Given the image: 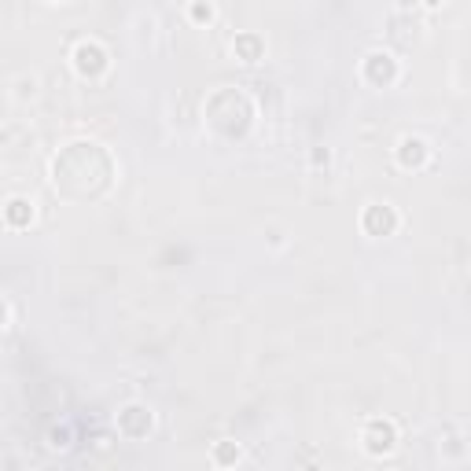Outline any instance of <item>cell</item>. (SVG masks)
Wrapping results in <instances>:
<instances>
[{"instance_id": "cell-1", "label": "cell", "mask_w": 471, "mask_h": 471, "mask_svg": "<svg viewBox=\"0 0 471 471\" xmlns=\"http://www.w3.org/2000/svg\"><path fill=\"white\" fill-rule=\"evenodd\" d=\"M151 423H155V416L147 405H125V409L118 412V431L125 438H144L151 431Z\"/></svg>"}, {"instance_id": "cell-2", "label": "cell", "mask_w": 471, "mask_h": 471, "mask_svg": "<svg viewBox=\"0 0 471 471\" xmlns=\"http://www.w3.org/2000/svg\"><path fill=\"white\" fill-rule=\"evenodd\" d=\"M394 442H398V431H394L390 420H372V423L365 427V449H368L372 457L390 453Z\"/></svg>"}, {"instance_id": "cell-3", "label": "cell", "mask_w": 471, "mask_h": 471, "mask_svg": "<svg viewBox=\"0 0 471 471\" xmlns=\"http://www.w3.org/2000/svg\"><path fill=\"white\" fill-rule=\"evenodd\" d=\"M74 67H78V74H85V78H96V74L107 70V52L100 45H92V41H85V45H78V52H74Z\"/></svg>"}, {"instance_id": "cell-4", "label": "cell", "mask_w": 471, "mask_h": 471, "mask_svg": "<svg viewBox=\"0 0 471 471\" xmlns=\"http://www.w3.org/2000/svg\"><path fill=\"white\" fill-rule=\"evenodd\" d=\"M394 224H398V218H394V210L383 202V207H368V213H365V229L372 232V236H387Z\"/></svg>"}, {"instance_id": "cell-5", "label": "cell", "mask_w": 471, "mask_h": 471, "mask_svg": "<svg viewBox=\"0 0 471 471\" xmlns=\"http://www.w3.org/2000/svg\"><path fill=\"white\" fill-rule=\"evenodd\" d=\"M401 166H423L427 163V144L423 140H416V136H409V140H401Z\"/></svg>"}, {"instance_id": "cell-6", "label": "cell", "mask_w": 471, "mask_h": 471, "mask_svg": "<svg viewBox=\"0 0 471 471\" xmlns=\"http://www.w3.org/2000/svg\"><path fill=\"white\" fill-rule=\"evenodd\" d=\"M4 213H8V221H12V224H30V221H34V202H26V199H12Z\"/></svg>"}, {"instance_id": "cell-7", "label": "cell", "mask_w": 471, "mask_h": 471, "mask_svg": "<svg viewBox=\"0 0 471 471\" xmlns=\"http://www.w3.org/2000/svg\"><path fill=\"white\" fill-rule=\"evenodd\" d=\"M213 460H218V464H232V460H240V446H236V442H221L218 449H213Z\"/></svg>"}, {"instance_id": "cell-8", "label": "cell", "mask_w": 471, "mask_h": 471, "mask_svg": "<svg viewBox=\"0 0 471 471\" xmlns=\"http://www.w3.org/2000/svg\"><path fill=\"white\" fill-rule=\"evenodd\" d=\"M236 48H240V52H247V59H243V63H254V59H258V41H254V37L236 41Z\"/></svg>"}, {"instance_id": "cell-9", "label": "cell", "mask_w": 471, "mask_h": 471, "mask_svg": "<svg viewBox=\"0 0 471 471\" xmlns=\"http://www.w3.org/2000/svg\"><path fill=\"white\" fill-rule=\"evenodd\" d=\"M191 15H196L199 23H202V19L210 23V19H213V8H210V4H202V0H196V4H191Z\"/></svg>"}, {"instance_id": "cell-10", "label": "cell", "mask_w": 471, "mask_h": 471, "mask_svg": "<svg viewBox=\"0 0 471 471\" xmlns=\"http://www.w3.org/2000/svg\"><path fill=\"white\" fill-rule=\"evenodd\" d=\"M67 438H70L67 431H52V442H48V446H52V449H67V446H70Z\"/></svg>"}, {"instance_id": "cell-11", "label": "cell", "mask_w": 471, "mask_h": 471, "mask_svg": "<svg viewBox=\"0 0 471 471\" xmlns=\"http://www.w3.org/2000/svg\"><path fill=\"white\" fill-rule=\"evenodd\" d=\"M4 320H8V309H4V302H0V328H4Z\"/></svg>"}, {"instance_id": "cell-12", "label": "cell", "mask_w": 471, "mask_h": 471, "mask_svg": "<svg viewBox=\"0 0 471 471\" xmlns=\"http://www.w3.org/2000/svg\"><path fill=\"white\" fill-rule=\"evenodd\" d=\"M398 4H401V8H409V4H416V0H398Z\"/></svg>"}]
</instances>
